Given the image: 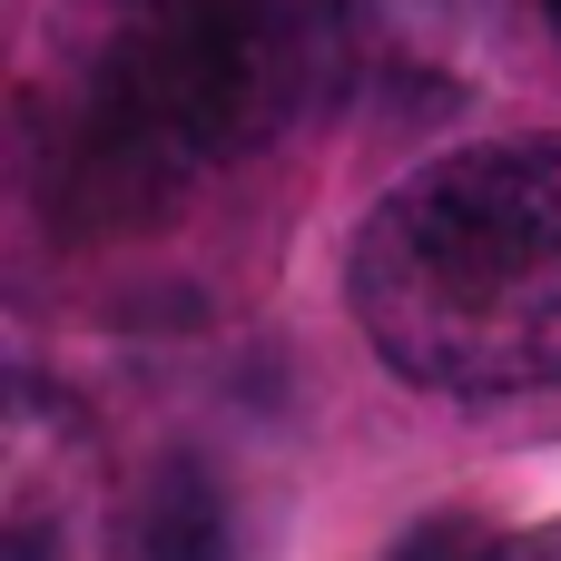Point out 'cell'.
Masks as SVG:
<instances>
[{
  "mask_svg": "<svg viewBox=\"0 0 561 561\" xmlns=\"http://www.w3.org/2000/svg\"><path fill=\"white\" fill-rule=\"evenodd\" d=\"M345 296L365 345L434 394L561 385V138H493L414 168L355 227Z\"/></svg>",
  "mask_w": 561,
  "mask_h": 561,
  "instance_id": "obj_1",
  "label": "cell"
},
{
  "mask_svg": "<svg viewBox=\"0 0 561 561\" xmlns=\"http://www.w3.org/2000/svg\"><path fill=\"white\" fill-rule=\"evenodd\" d=\"M306 79V30L286 0H108L69 187L89 217H138L178 178L256 148Z\"/></svg>",
  "mask_w": 561,
  "mask_h": 561,
  "instance_id": "obj_2",
  "label": "cell"
},
{
  "mask_svg": "<svg viewBox=\"0 0 561 561\" xmlns=\"http://www.w3.org/2000/svg\"><path fill=\"white\" fill-rule=\"evenodd\" d=\"M138 561H237L227 503L197 463H158L148 503H138Z\"/></svg>",
  "mask_w": 561,
  "mask_h": 561,
  "instance_id": "obj_3",
  "label": "cell"
},
{
  "mask_svg": "<svg viewBox=\"0 0 561 561\" xmlns=\"http://www.w3.org/2000/svg\"><path fill=\"white\" fill-rule=\"evenodd\" d=\"M394 561H503V542H493V533H473V523H424Z\"/></svg>",
  "mask_w": 561,
  "mask_h": 561,
  "instance_id": "obj_4",
  "label": "cell"
},
{
  "mask_svg": "<svg viewBox=\"0 0 561 561\" xmlns=\"http://www.w3.org/2000/svg\"><path fill=\"white\" fill-rule=\"evenodd\" d=\"M542 20H552V30H561V0H542Z\"/></svg>",
  "mask_w": 561,
  "mask_h": 561,
  "instance_id": "obj_5",
  "label": "cell"
}]
</instances>
